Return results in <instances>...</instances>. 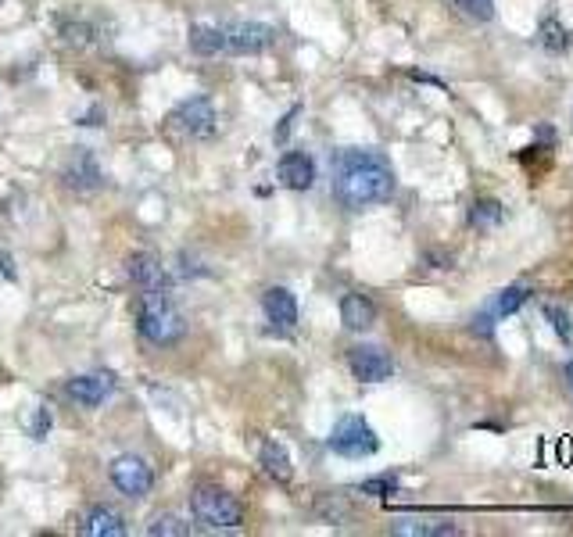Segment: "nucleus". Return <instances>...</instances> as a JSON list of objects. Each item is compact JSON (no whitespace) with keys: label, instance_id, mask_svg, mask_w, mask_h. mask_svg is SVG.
I'll return each instance as SVG.
<instances>
[{"label":"nucleus","instance_id":"nucleus-21","mask_svg":"<svg viewBox=\"0 0 573 537\" xmlns=\"http://www.w3.org/2000/svg\"><path fill=\"white\" fill-rule=\"evenodd\" d=\"M147 534H151V537H187L190 523H183L180 516L165 512V516H154V520L147 523Z\"/></svg>","mask_w":573,"mask_h":537},{"label":"nucleus","instance_id":"nucleus-19","mask_svg":"<svg viewBox=\"0 0 573 537\" xmlns=\"http://www.w3.org/2000/svg\"><path fill=\"white\" fill-rule=\"evenodd\" d=\"M531 301V287H523V283H513V287H505L502 294L495 298V305H491V316L495 319H505L513 316V312H520L523 305Z\"/></svg>","mask_w":573,"mask_h":537},{"label":"nucleus","instance_id":"nucleus-16","mask_svg":"<svg viewBox=\"0 0 573 537\" xmlns=\"http://www.w3.org/2000/svg\"><path fill=\"white\" fill-rule=\"evenodd\" d=\"M341 323L344 330L362 333L377 323V305L366 298V294H344L341 298Z\"/></svg>","mask_w":573,"mask_h":537},{"label":"nucleus","instance_id":"nucleus-8","mask_svg":"<svg viewBox=\"0 0 573 537\" xmlns=\"http://www.w3.org/2000/svg\"><path fill=\"white\" fill-rule=\"evenodd\" d=\"M112 484L119 487L126 498H147L154 487V469L147 466L140 455H119V459L112 462Z\"/></svg>","mask_w":573,"mask_h":537},{"label":"nucleus","instance_id":"nucleus-28","mask_svg":"<svg viewBox=\"0 0 573 537\" xmlns=\"http://www.w3.org/2000/svg\"><path fill=\"white\" fill-rule=\"evenodd\" d=\"M0 273L8 276V280H15V269H11V258L4 255V251H0Z\"/></svg>","mask_w":573,"mask_h":537},{"label":"nucleus","instance_id":"nucleus-26","mask_svg":"<svg viewBox=\"0 0 573 537\" xmlns=\"http://www.w3.org/2000/svg\"><path fill=\"white\" fill-rule=\"evenodd\" d=\"M452 4L473 22H491L495 18V0H452Z\"/></svg>","mask_w":573,"mask_h":537},{"label":"nucleus","instance_id":"nucleus-25","mask_svg":"<svg viewBox=\"0 0 573 537\" xmlns=\"http://www.w3.org/2000/svg\"><path fill=\"white\" fill-rule=\"evenodd\" d=\"M362 495H373V498H391L398 491V477L394 473H380V477H369L359 484Z\"/></svg>","mask_w":573,"mask_h":537},{"label":"nucleus","instance_id":"nucleus-7","mask_svg":"<svg viewBox=\"0 0 573 537\" xmlns=\"http://www.w3.org/2000/svg\"><path fill=\"white\" fill-rule=\"evenodd\" d=\"M348 369L362 384H384L394 373V358L384 348H377V344H355L348 351Z\"/></svg>","mask_w":573,"mask_h":537},{"label":"nucleus","instance_id":"nucleus-13","mask_svg":"<svg viewBox=\"0 0 573 537\" xmlns=\"http://www.w3.org/2000/svg\"><path fill=\"white\" fill-rule=\"evenodd\" d=\"M391 534H402V537H452V534H459V523L441 520V516H398V520H391Z\"/></svg>","mask_w":573,"mask_h":537},{"label":"nucleus","instance_id":"nucleus-20","mask_svg":"<svg viewBox=\"0 0 573 537\" xmlns=\"http://www.w3.org/2000/svg\"><path fill=\"white\" fill-rule=\"evenodd\" d=\"M190 51L201 54V58L223 54V33H219V26H194L190 29Z\"/></svg>","mask_w":573,"mask_h":537},{"label":"nucleus","instance_id":"nucleus-10","mask_svg":"<svg viewBox=\"0 0 573 537\" xmlns=\"http://www.w3.org/2000/svg\"><path fill=\"white\" fill-rule=\"evenodd\" d=\"M104 183V172L97 165V158L90 151H76L72 162L65 165V187L76 190V194H90Z\"/></svg>","mask_w":573,"mask_h":537},{"label":"nucleus","instance_id":"nucleus-29","mask_svg":"<svg viewBox=\"0 0 573 537\" xmlns=\"http://www.w3.org/2000/svg\"><path fill=\"white\" fill-rule=\"evenodd\" d=\"M566 384H570V391H573V358L566 362Z\"/></svg>","mask_w":573,"mask_h":537},{"label":"nucleus","instance_id":"nucleus-5","mask_svg":"<svg viewBox=\"0 0 573 537\" xmlns=\"http://www.w3.org/2000/svg\"><path fill=\"white\" fill-rule=\"evenodd\" d=\"M172 126L180 129L183 137L190 140H208L219 126V111H215L212 97H187L183 104H176L172 111Z\"/></svg>","mask_w":573,"mask_h":537},{"label":"nucleus","instance_id":"nucleus-22","mask_svg":"<svg viewBox=\"0 0 573 537\" xmlns=\"http://www.w3.org/2000/svg\"><path fill=\"white\" fill-rule=\"evenodd\" d=\"M316 516H319V520H326V523H344L351 516V505L344 502L341 495H323L316 502Z\"/></svg>","mask_w":573,"mask_h":537},{"label":"nucleus","instance_id":"nucleus-15","mask_svg":"<svg viewBox=\"0 0 573 537\" xmlns=\"http://www.w3.org/2000/svg\"><path fill=\"white\" fill-rule=\"evenodd\" d=\"M79 530H83L86 537H122L126 534V516L115 512L112 505H94V509L86 512V520Z\"/></svg>","mask_w":573,"mask_h":537},{"label":"nucleus","instance_id":"nucleus-24","mask_svg":"<svg viewBox=\"0 0 573 537\" xmlns=\"http://www.w3.org/2000/svg\"><path fill=\"white\" fill-rule=\"evenodd\" d=\"M541 43H545L548 51H566L573 40H570V33L559 26L556 18H545V22H541Z\"/></svg>","mask_w":573,"mask_h":537},{"label":"nucleus","instance_id":"nucleus-3","mask_svg":"<svg viewBox=\"0 0 573 537\" xmlns=\"http://www.w3.org/2000/svg\"><path fill=\"white\" fill-rule=\"evenodd\" d=\"M190 512H194V520L208 530H237L244 527V502L233 498L230 491L215 484H201L194 487V495H190Z\"/></svg>","mask_w":573,"mask_h":537},{"label":"nucleus","instance_id":"nucleus-14","mask_svg":"<svg viewBox=\"0 0 573 537\" xmlns=\"http://www.w3.org/2000/svg\"><path fill=\"white\" fill-rule=\"evenodd\" d=\"M112 391H115V380L112 376H101V373L69 380V398H76L83 409H97V405H104V398H108Z\"/></svg>","mask_w":573,"mask_h":537},{"label":"nucleus","instance_id":"nucleus-27","mask_svg":"<svg viewBox=\"0 0 573 537\" xmlns=\"http://www.w3.org/2000/svg\"><path fill=\"white\" fill-rule=\"evenodd\" d=\"M51 423H54V419H51V412H47V409H43V405H40V409H36L33 427H29V434H33L36 441H43V437H47V430H51Z\"/></svg>","mask_w":573,"mask_h":537},{"label":"nucleus","instance_id":"nucleus-4","mask_svg":"<svg viewBox=\"0 0 573 537\" xmlns=\"http://www.w3.org/2000/svg\"><path fill=\"white\" fill-rule=\"evenodd\" d=\"M330 448H334L337 455H344V459H369V455L380 452V437L366 419L348 412V416L337 419L334 430H330Z\"/></svg>","mask_w":573,"mask_h":537},{"label":"nucleus","instance_id":"nucleus-6","mask_svg":"<svg viewBox=\"0 0 573 537\" xmlns=\"http://www.w3.org/2000/svg\"><path fill=\"white\" fill-rule=\"evenodd\" d=\"M219 33H223V54H262L276 43V29L266 22H226Z\"/></svg>","mask_w":573,"mask_h":537},{"label":"nucleus","instance_id":"nucleus-1","mask_svg":"<svg viewBox=\"0 0 573 537\" xmlns=\"http://www.w3.org/2000/svg\"><path fill=\"white\" fill-rule=\"evenodd\" d=\"M394 194V169L380 151H341L334 162V197L348 212L384 205Z\"/></svg>","mask_w":573,"mask_h":537},{"label":"nucleus","instance_id":"nucleus-18","mask_svg":"<svg viewBox=\"0 0 573 537\" xmlns=\"http://www.w3.org/2000/svg\"><path fill=\"white\" fill-rule=\"evenodd\" d=\"M502 219H505L502 201H495V197H477V201H473V208H470L473 230H495Z\"/></svg>","mask_w":573,"mask_h":537},{"label":"nucleus","instance_id":"nucleus-11","mask_svg":"<svg viewBox=\"0 0 573 537\" xmlns=\"http://www.w3.org/2000/svg\"><path fill=\"white\" fill-rule=\"evenodd\" d=\"M276 176L287 190H308L316 183V162L305 151H287L276 165Z\"/></svg>","mask_w":573,"mask_h":537},{"label":"nucleus","instance_id":"nucleus-9","mask_svg":"<svg viewBox=\"0 0 573 537\" xmlns=\"http://www.w3.org/2000/svg\"><path fill=\"white\" fill-rule=\"evenodd\" d=\"M126 273H129V280L140 287V294H172V280H169V273H165V265L154 255H147V251L129 255Z\"/></svg>","mask_w":573,"mask_h":537},{"label":"nucleus","instance_id":"nucleus-23","mask_svg":"<svg viewBox=\"0 0 573 537\" xmlns=\"http://www.w3.org/2000/svg\"><path fill=\"white\" fill-rule=\"evenodd\" d=\"M541 316H545L548 323H552V330L559 333V341L573 344V316L566 312L563 305H545V308H541Z\"/></svg>","mask_w":573,"mask_h":537},{"label":"nucleus","instance_id":"nucleus-12","mask_svg":"<svg viewBox=\"0 0 573 537\" xmlns=\"http://www.w3.org/2000/svg\"><path fill=\"white\" fill-rule=\"evenodd\" d=\"M262 308H266V319L276 330H294L298 326V298L287 287H269L262 294Z\"/></svg>","mask_w":573,"mask_h":537},{"label":"nucleus","instance_id":"nucleus-2","mask_svg":"<svg viewBox=\"0 0 573 537\" xmlns=\"http://www.w3.org/2000/svg\"><path fill=\"white\" fill-rule=\"evenodd\" d=\"M137 330L147 344H154V348H172V344L183 341L187 323H183V316L172 308L169 294H140Z\"/></svg>","mask_w":573,"mask_h":537},{"label":"nucleus","instance_id":"nucleus-17","mask_svg":"<svg viewBox=\"0 0 573 537\" xmlns=\"http://www.w3.org/2000/svg\"><path fill=\"white\" fill-rule=\"evenodd\" d=\"M258 462H262V469H266V473H269L273 480H280V484H287V480L294 477L291 455H287V448H283L280 441H266V444H262V452H258Z\"/></svg>","mask_w":573,"mask_h":537}]
</instances>
